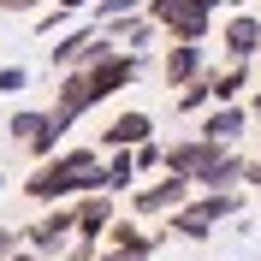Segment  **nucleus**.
Instances as JSON below:
<instances>
[{
    "label": "nucleus",
    "mask_w": 261,
    "mask_h": 261,
    "mask_svg": "<svg viewBox=\"0 0 261 261\" xmlns=\"http://www.w3.org/2000/svg\"><path fill=\"white\" fill-rule=\"evenodd\" d=\"M24 190L36 202H77V196H113L107 190V172H101V154L95 148H65V154H48L36 166Z\"/></svg>",
    "instance_id": "nucleus-1"
},
{
    "label": "nucleus",
    "mask_w": 261,
    "mask_h": 261,
    "mask_svg": "<svg viewBox=\"0 0 261 261\" xmlns=\"http://www.w3.org/2000/svg\"><path fill=\"white\" fill-rule=\"evenodd\" d=\"M238 208H244L238 190H208L202 202H184V208L172 214V231H178V238H208V231L220 226V220H231Z\"/></svg>",
    "instance_id": "nucleus-2"
},
{
    "label": "nucleus",
    "mask_w": 261,
    "mask_h": 261,
    "mask_svg": "<svg viewBox=\"0 0 261 261\" xmlns=\"http://www.w3.org/2000/svg\"><path fill=\"white\" fill-rule=\"evenodd\" d=\"M6 130H12V143L24 148V154L48 161V154H60V137H65L71 125H65L54 107H48V113H36V107H30V113H12V125H6Z\"/></svg>",
    "instance_id": "nucleus-3"
},
{
    "label": "nucleus",
    "mask_w": 261,
    "mask_h": 261,
    "mask_svg": "<svg viewBox=\"0 0 261 261\" xmlns=\"http://www.w3.org/2000/svg\"><path fill=\"white\" fill-rule=\"evenodd\" d=\"M107 54H119L113 48V36L101 30V24H89V30H71V36H60L54 42V71H83V65H101Z\"/></svg>",
    "instance_id": "nucleus-4"
},
{
    "label": "nucleus",
    "mask_w": 261,
    "mask_h": 261,
    "mask_svg": "<svg viewBox=\"0 0 261 261\" xmlns=\"http://www.w3.org/2000/svg\"><path fill=\"white\" fill-rule=\"evenodd\" d=\"M220 154H226V148L220 143H208V137H184V143H166V172H178V178H190V184H202L208 178V166L220 161Z\"/></svg>",
    "instance_id": "nucleus-5"
},
{
    "label": "nucleus",
    "mask_w": 261,
    "mask_h": 261,
    "mask_svg": "<svg viewBox=\"0 0 261 261\" xmlns=\"http://www.w3.org/2000/svg\"><path fill=\"white\" fill-rule=\"evenodd\" d=\"M77 238V220H71V202H54L42 220H36L30 231H24V244L36 249V255H65V244Z\"/></svg>",
    "instance_id": "nucleus-6"
},
{
    "label": "nucleus",
    "mask_w": 261,
    "mask_h": 261,
    "mask_svg": "<svg viewBox=\"0 0 261 261\" xmlns=\"http://www.w3.org/2000/svg\"><path fill=\"white\" fill-rule=\"evenodd\" d=\"M89 71V83H95V101H107V95H119V89H130V83L143 77V54H107L101 65H83Z\"/></svg>",
    "instance_id": "nucleus-7"
},
{
    "label": "nucleus",
    "mask_w": 261,
    "mask_h": 261,
    "mask_svg": "<svg viewBox=\"0 0 261 261\" xmlns=\"http://www.w3.org/2000/svg\"><path fill=\"white\" fill-rule=\"evenodd\" d=\"M184 202H190V178H178V172H166L161 184H143V190L130 196V208L143 214V220H154V214H178Z\"/></svg>",
    "instance_id": "nucleus-8"
},
{
    "label": "nucleus",
    "mask_w": 261,
    "mask_h": 261,
    "mask_svg": "<svg viewBox=\"0 0 261 261\" xmlns=\"http://www.w3.org/2000/svg\"><path fill=\"white\" fill-rule=\"evenodd\" d=\"M208 77V54L196 48V42H172V48L161 54V83H172V89H190V83Z\"/></svg>",
    "instance_id": "nucleus-9"
},
{
    "label": "nucleus",
    "mask_w": 261,
    "mask_h": 261,
    "mask_svg": "<svg viewBox=\"0 0 261 261\" xmlns=\"http://www.w3.org/2000/svg\"><path fill=\"white\" fill-rule=\"evenodd\" d=\"M214 6H220V0H178V6H172V18H166L161 30L172 36V42H202V36H208Z\"/></svg>",
    "instance_id": "nucleus-10"
},
{
    "label": "nucleus",
    "mask_w": 261,
    "mask_h": 261,
    "mask_svg": "<svg viewBox=\"0 0 261 261\" xmlns=\"http://www.w3.org/2000/svg\"><path fill=\"white\" fill-rule=\"evenodd\" d=\"M71 220H77V238L101 244L107 226H113V196H77V202H71Z\"/></svg>",
    "instance_id": "nucleus-11"
},
{
    "label": "nucleus",
    "mask_w": 261,
    "mask_h": 261,
    "mask_svg": "<svg viewBox=\"0 0 261 261\" xmlns=\"http://www.w3.org/2000/svg\"><path fill=\"white\" fill-rule=\"evenodd\" d=\"M95 107V83H89V71H60V101H54V113L71 125L77 113H89Z\"/></svg>",
    "instance_id": "nucleus-12"
},
{
    "label": "nucleus",
    "mask_w": 261,
    "mask_h": 261,
    "mask_svg": "<svg viewBox=\"0 0 261 261\" xmlns=\"http://www.w3.org/2000/svg\"><path fill=\"white\" fill-rule=\"evenodd\" d=\"M244 125H249V107H238V101H231V107H214V113L202 119V137H208V143H220V148H231L238 137H244Z\"/></svg>",
    "instance_id": "nucleus-13"
},
{
    "label": "nucleus",
    "mask_w": 261,
    "mask_h": 261,
    "mask_svg": "<svg viewBox=\"0 0 261 261\" xmlns=\"http://www.w3.org/2000/svg\"><path fill=\"white\" fill-rule=\"evenodd\" d=\"M148 137H154V119H148V113H119L113 125L101 130L107 148H137V143H148Z\"/></svg>",
    "instance_id": "nucleus-14"
},
{
    "label": "nucleus",
    "mask_w": 261,
    "mask_h": 261,
    "mask_svg": "<svg viewBox=\"0 0 261 261\" xmlns=\"http://www.w3.org/2000/svg\"><path fill=\"white\" fill-rule=\"evenodd\" d=\"M226 54H231V60H249V54H261V24H255L249 12H238V18L226 24Z\"/></svg>",
    "instance_id": "nucleus-15"
},
{
    "label": "nucleus",
    "mask_w": 261,
    "mask_h": 261,
    "mask_svg": "<svg viewBox=\"0 0 261 261\" xmlns=\"http://www.w3.org/2000/svg\"><path fill=\"white\" fill-rule=\"evenodd\" d=\"M244 83H249V60H231V65H220V71H208V89H214V101H238L244 95Z\"/></svg>",
    "instance_id": "nucleus-16"
},
{
    "label": "nucleus",
    "mask_w": 261,
    "mask_h": 261,
    "mask_svg": "<svg viewBox=\"0 0 261 261\" xmlns=\"http://www.w3.org/2000/svg\"><path fill=\"white\" fill-rule=\"evenodd\" d=\"M101 30L113 36V48L125 42V54H137V48L148 42V36H154V24H148V18H113V24H101Z\"/></svg>",
    "instance_id": "nucleus-17"
},
{
    "label": "nucleus",
    "mask_w": 261,
    "mask_h": 261,
    "mask_svg": "<svg viewBox=\"0 0 261 261\" xmlns=\"http://www.w3.org/2000/svg\"><path fill=\"white\" fill-rule=\"evenodd\" d=\"M244 166H249V161H238V154L226 148V154H220V161L208 166V178H202V190H238V184H244Z\"/></svg>",
    "instance_id": "nucleus-18"
},
{
    "label": "nucleus",
    "mask_w": 261,
    "mask_h": 261,
    "mask_svg": "<svg viewBox=\"0 0 261 261\" xmlns=\"http://www.w3.org/2000/svg\"><path fill=\"white\" fill-rule=\"evenodd\" d=\"M101 172H107V190H125V184L137 178V161H130V148H113V161H101Z\"/></svg>",
    "instance_id": "nucleus-19"
},
{
    "label": "nucleus",
    "mask_w": 261,
    "mask_h": 261,
    "mask_svg": "<svg viewBox=\"0 0 261 261\" xmlns=\"http://www.w3.org/2000/svg\"><path fill=\"white\" fill-rule=\"evenodd\" d=\"M130 161H137V172H154V166L166 161V143H154V137H148V143L130 148Z\"/></svg>",
    "instance_id": "nucleus-20"
},
{
    "label": "nucleus",
    "mask_w": 261,
    "mask_h": 261,
    "mask_svg": "<svg viewBox=\"0 0 261 261\" xmlns=\"http://www.w3.org/2000/svg\"><path fill=\"white\" fill-rule=\"evenodd\" d=\"M208 101H214V89H208V77H202V83H190V89H178V113H202Z\"/></svg>",
    "instance_id": "nucleus-21"
},
{
    "label": "nucleus",
    "mask_w": 261,
    "mask_h": 261,
    "mask_svg": "<svg viewBox=\"0 0 261 261\" xmlns=\"http://www.w3.org/2000/svg\"><path fill=\"white\" fill-rule=\"evenodd\" d=\"M24 83H30L24 65H0V95H12V89H24Z\"/></svg>",
    "instance_id": "nucleus-22"
},
{
    "label": "nucleus",
    "mask_w": 261,
    "mask_h": 261,
    "mask_svg": "<svg viewBox=\"0 0 261 261\" xmlns=\"http://www.w3.org/2000/svg\"><path fill=\"white\" fill-rule=\"evenodd\" d=\"M18 249H24V244H18V231H12V226H6V220H0V261H12V255H18Z\"/></svg>",
    "instance_id": "nucleus-23"
},
{
    "label": "nucleus",
    "mask_w": 261,
    "mask_h": 261,
    "mask_svg": "<svg viewBox=\"0 0 261 261\" xmlns=\"http://www.w3.org/2000/svg\"><path fill=\"white\" fill-rule=\"evenodd\" d=\"M95 261H148V255H143V249H113V244H101Z\"/></svg>",
    "instance_id": "nucleus-24"
},
{
    "label": "nucleus",
    "mask_w": 261,
    "mask_h": 261,
    "mask_svg": "<svg viewBox=\"0 0 261 261\" xmlns=\"http://www.w3.org/2000/svg\"><path fill=\"white\" fill-rule=\"evenodd\" d=\"M42 0H0V12H36Z\"/></svg>",
    "instance_id": "nucleus-25"
},
{
    "label": "nucleus",
    "mask_w": 261,
    "mask_h": 261,
    "mask_svg": "<svg viewBox=\"0 0 261 261\" xmlns=\"http://www.w3.org/2000/svg\"><path fill=\"white\" fill-rule=\"evenodd\" d=\"M244 184H255V190H261V161H249V166H244Z\"/></svg>",
    "instance_id": "nucleus-26"
},
{
    "label": "nucleus",
    "mask_w": 261,
    "mask_h": 261,
    "mask_svg": "<svg viewBox=\"0 0 261 261\" xmlns=\"http://www.w3.org/2000/svg\"><path fill=\"white\" fill-rule=\"evenodd\" d=\"M83 6H95V0H60V12H83Z\"/></svg>",
    "instance_id": "nucleus-27"
},
{
    "label": "nucleus",
    "mask_w": 261,
    "mask_h": 261,
    "mask_svg": "<svg viewBox=\"0 0 261 261\" xmlns=\"http://www.w3.org/2000/svg\"><path fill=\"white\" fill-rule=\"evenodd\" d=\"M249 113H255V119H261V89H255V107H249Z\"/></svg>",
    "instance_id": "nucleus-28"
},
{
    "label": "nucleus",
    "mask_w": 261,
    "mask_h": 261,
    "mask_svg": "<svg viewBox=\"0 0 261 261\" xmlns=\"http://www.w3.org/2000/svg\"><path fill=\"white\" fill-rule=\"evenodd\" d=\"M0 190H6V178H0Z\"/></svg>",
    "instance_id": "nucleus-29"
}]
</instances>
